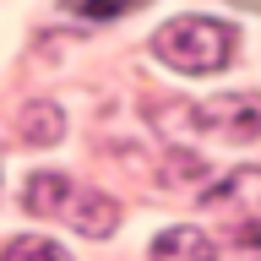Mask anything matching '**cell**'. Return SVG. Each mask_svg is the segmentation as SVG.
<instances>
[{
    "label": "cell",
    "mask_w": 261,
    "mask_h": 261,
    "mask_svg": "<svg viewBox=\"0 0 261 261\" xmlns=\"http://www.w3.org/2000/svg\"><path fill=\"white\" fill-rule=\"evenodd\" d=\"M152 55L185 76H207L234 60V28L218 16H174L152 33Z\"/></svg>",
    "instance_id": "obj_2"
},
{
    "label": "cell",
    "mask_w": 261,
    "mask_h": 261,
    "mask_svg": "<svg viewBox=\"0 0 261 261\" xmlns=\"http://www.w3.org/2000/svg\"><path fill=\"white\" fill-rule=\"evenodd\" d=\"M22 136L28 142H60V109L55 103H28L22 109Z\"/></svg>",
    "instance_id": "obj_7"
},
{
    "label": "cell",
    "mask_w": 261,
    "mask_h": 261,
    "mask_svg": "<svg viewBox=\"0 0 261 261\" xmlns=\"http://www.w3.org/2000/svg\"><path fill=\"white\" fill-rule=\"evenodd\" d=\"M152 261H218V250H212V240L201 228L174 223V228H163L152 240Z\"/></svg>",
    "instance_id": "obj_5"
},
{
    "label": "cell",
    "mask_w": 261,
    "mask_h": 261,
    "mask_svg": "<svg viewBox=\"0 0 261 261\" xmlns=\"http://www.w3.org/2000/svg\"><path fill=\"white\" fill-rule=\"evenodd\" d=\"M0 261H71V256H65V245L44 240V234H22L0 250Z\"/></svg>",
    "instance_id": "obj_6"
},
{
    "label": "cell",
    "mask_w": 261,
    "mask_h": 261,
    "mask_svg": "<svg viewBox=\"0 0 261 261\" xmlns=\"http://www.w3.org/2000/svg\"><path fill=\"white\" fill-rule=\"evenodd\" d=\"M28 212H33V218H60V223H71L76 234H87V240H103V234L120 228V201H109L103 191L76 185V179L60 174V169L33 174V185H28Z\"/></svg>",
    "instance_id": "obj_1"
},
{
    "label": "cell",
    "mask_w": 261,
    "mask_h": 261,
    "mask_svg": "<svg viewBox=\"0 0 261 261\" xmlns=\"http://www.w3.org/2000/svg\"><path fill=\"white\" fill-rule=\"evenodd\" d=\"M130 6H142V0H71V11L93 16V22H103V16H120V11H130Z\"/></svg>",
    "instance_id": "obj_8"
},
{
    "label": "cell",
    "mask_w": 261,
    "mask_h": 261,
    "mask_svg": "<svg viewBox=\"0 0 261 261\" xmlns=\"http://www.w3.org/2000/svg\"><path fill=\"white\" fill-rule=\"evenodd\" d=\"M207 201L212 207H228L234 218H261V169H234Z\"/></svg>",
    "instance_id": "obj_4"
},
{
    "label": "cell",
    "mask_w": 261,
    "mask_h": 261,
    "mask_svg": "<svg viewBox=\"0 0 261 261\" xmlns=\"http://www.w3.org/2000/svg\"><path fill=\"white\" fill-rule=\"evenodd\" d=\"M196 125L228 142H250L261 136V93H218L207 103H196Z\"/></svg>",
    "instance_id": "obj_3"
},
{
    "label": "cell",
    "mask_w": 261,
    "mask_h": 261,
    "mask_svg": "<svg viewBox=\"0 0 261 261\" xmlns=\"http://www.w3.org/2000/svg\"><path fill=\"white\" fill-rule=\"evenodd\" d=\"M240 6H256V0H240Z\"/></svg>",
    "instance_id": "obj_9"
}]
</instances>
